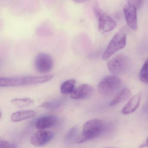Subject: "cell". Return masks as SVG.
I'll return each mask as SVG.
<instances>
[{"instance_id":"1","label":"cell","mask_w":148,"mask_h":148,"mask_svg":"<svg viewBox=\"0 0 148 148\" xmlns=\"http://www.w3.org/2000/svg\"><path fill=\"white\" fill-rule=\"evenodd\" d=\"M54 77L53 74H49L41 77H1L0 78V86L1 87H14L38 84L48 82Z\"/></svg>"},{"instance_id":"2","label":"cell","mask_w":148,"mask_h":148,"mask_svg":"<svg viewBox=\"0 0 148 148\" xmlns=\"http://www.w3.org/2000/svg\"><path fill=\"white\" fill-rule=\"evenodd\" d=\"M103 121L99 119H91L83 125L81 134L76 139V143L81 144L99 136L105 130Z\"/></svg>"},{"instance_id":"3","label":"cell","mask_w":148,"mask_h":148,"mask_svg":"<svg viewBox=\"0 0 148 148\" xmlns=\"http://www.w3.org/2000/svg\"><path fill=\"white\" fill-rule=\"evenodd\" d=\"M122 85L121 79L115 75L103 78L98 86L99 92L103 97L111 96L119 90Z\"/></svg>"},{"instance_id":"4","label":"cell","mask_w":148,"mask_h":148,"mask_svg":"<svg viewBox=\"0 0 148 148\" xmlns=\"http://www.w3.org/2000/svg\"><path fill=\"white\" fill-rule=\"evenodd\" d=\"M126 38L125 34L123 32L116 34L109 43L102 56L103 60L110 58L114 53L125 46Z\"/></svg>"},{"instance_id":"5","label":"cell","mask_w":148,"mask_h":148,"mask_svg":"<svg viewBox=\"0 0 148 148\" xmlns=\"http://www.w3.org/2000/svg\"><path fill=\"white\" fill-rule=\"evenodd\" d=\"M130 60L123 54L116 55L112 58L107 63L109 71L112 74L119 75L125 73L129 68Z\"/></svg>"},{"instance_id":"6","label":"cell","mask_w":148,"mask_h":148,"mask_svg":"<svg viewBox=\"0 0 148 148\" xmlns=\"http://www.w3.org/2000/svg\"><path fill=\"white\" fill-rule=\"evenodd\" d=\"M94 12L97 19L99 30L101 33H105L115 29L116 22L107 14L97 6L94 7Z\"/></svg>"},{"instance_id":"7","label":"cell","mask_w":148,"mask_h":148,"mask_svg":"<svg viewBox=\"0 0 148 148\" xmlns=\"http://www.w3.org/2000/svg\"><path fill=\"white\" fill-rule=\"evenodd\" d=\"M34 66L37 71L41 73H46L51 70L53 66L52 58L49 54L41 53L35 58Z\"/></svg>"},{"instance_id":"8","label":"cell","mask_w":148,"mask_h":148,"mask_svg":"<svg viewBox=\"0 0 148 148\" xmlns=\"http://www.w3.org/2000/svg\"><path fill=\"white\" fill-rule=\"evenodd\" d=\"M54 137L53 133L49 131L39 130L34 133L30 138L31 144L36 147L44 146Z\"/></svg>"},{"instance_id":"9","label":"cell","mask_w":148,"mask_h":148,"mask_svg":"<svg viewBox=\"0 0 148 148\" xmlns=\"http://www.w3.org/2000/svg\"><path fill=\"white\" fill-rule=\"evenodd\" d=\"M123 11L128 26L132 30L136 31L138 27L137 8L128 2V4L124 7Z\"/></svg>"},{"instance_id":"10","label":"cell","mask_w":148,"mask_h":148,"mask_svg":"<svg viewBox=\"0 0 148 148\" xmlns=\"http://www.w3.org/2000/svg\"><path fill=\"white\" fill-rule=\"evenodd\" d=\"M92 91L93 89L90 85L87 84H83L77 88H75L70 94V97L74 99H86L91 96Z\"/></svg>"},{"instance_id":"11","label":"cell","mask_w":148,"mask_h":148,"mask_svg":"<svg viewBox=\"0 0 148 148\" xmlns=\"http://www.w3.org/2000/svg\"><path fill=\"white\" fill-rule=\"evenodd\" d=\"M58 121V119L54 116H47L41 117L35 122V126L38 130H45L54 126Z\"/></svg>"},{"instance_id":"12","label":"cell","mask_w":148,"mask_h":148,"mask_svg":"<svg viewBox=\"0 0 148 148\" xmlns=\"http://www.w3.org/2000/svg\"><path fill=\"white\" fill-rule=\"evenodd\" d=\"M141 95V93H138L133 96L123 107L121 110L122 113L125 115H127L132 113L136 110L140 104Z\"/></svg>"},{"instance_id":"13","label":"cell","mask_w":148,"mask_h":148,"mask_svg":"<svg viewBox=\"0 0 148 148\" xmlns=\"http://www.w3.org/2000/svg\"><path fill=\"white\" fill-rule=\"evenodd\" d=\"M131 95L130 90L128 88H124L116 93L110 103V106H114L127 100Z\"/></svg>"},{"instance_id":"14","label":"cell","mask_w":148,"mask_h":148,"mask_svg":"<svg viewBox=\"0 0 148 148\" xmlns=\"http://www.w3.org/2000/svg\"><path fill=\"white\" fill-rule=\"evenodd\" d=\"M36 112L31 110L20 111L13 113L11 120L13 122H19L31 118L36 115Z\"/></svg>"},{"instance_id":"15","label":"cell","mask_w":148,"mask_h":148,"mask_svg":"<svg viewBox=\"0 0 148 148\" xmlns=\"http://www.w3.org/2000/svg\"><path fill=\"white\" fill-rule=\"evenodd\" d=\"M76 81L71 79L64 82L60 86V92L63 94H71L75 90Z\"/></svg>"},{"instance_id":"16","label":"cell","mask_w":148,"mask_h":148,"mask_svg":"<svg viewBox=\"0 0 148 148\" xmlns=\"http://www.w3.org/2000/svg\"><path fill=\"white\" fill-rule=\"evenodd\" d=\"M11 102L14 106L20 108L29 106L34 103L33 100L29 98L14 99L11 100Z\"/></svg>"},{"instance_id":"17","label":"cell","mask_w":148,"mask_h":148,"mask_svg":"<svg viewBox=\"0 0 148 148\" xmlns=\"http://www.w3.org/2000/svg\"><path fill=\"white\" fill-rule=\"evenodd\" d=\"M62 100L61 99L52 100V101H47L41 104V107L46 110H53L58 109L62 105Z\"/></svg>"},{"instance_id":"18","label":"cell","mask_w":148,"mask_h":148,"mask_svg":"<svg viewBox=\"0 0 148 148\" xmlns=\"http://www.w3.org/2000/svg\"><path fill=\"white\" fill-rule=\"evenodd\" d=\"M77 133V129L76 127H73L69 131L66 136V140L68 142L71 141L75 138Z\"/></svg>"},{"instance_id":"19","label":"cell","mask_w":148,"mask_h":148,"mask_svg":"<svg viewBox=\"0 0 148 148\" xmlns=\"http://www.w3.org/2000/svg\"><path fill=\"white\" fill-rule=\"evenodd\" d=\"M0 148H17L16 145L13 143L1 140L0 141Z\"/></svg>"},{"instance_id":"20","label":"cell","mask_w":148,"mask_h":148,"mask_svg":"<svg viewBox=\"0 0 148 148\" xmlns=\"http://www.w3.org/2000/svg\"><path fill=\"white\" fill-rule=\"evenodd\" d=\"M148 73V58L143 65L139 73V76L142 74Z\"/></svg>"},{"instance_id":"21","label":"cell","mask_w":148,"mask_h":148,"mask_svg":"<svg viewBox=\"0 0 148 148\" xmlns=\"http://www.w3.org/2000/svg\"><path fill=\"white\" fill-rule=\"evenodd\" d=\"M128 2L132 4L138 9L141 6L143 1H129Z\"/></svg>"},{"instance_id":"22","label":"cell","mask_w":148,"mask_h":148,"mask_svg":"<svg viewBox=\"0 0 148 148\" xmlns=\"http://www.w3.org/2000/svg\"><path fill=\"white\" fill-rule=\"evenodd\" d=\"M140 79L143 83L148 84V73L140 75Z\"/></svg>"},{"instance_id":"23","label":"cell","mask_w":148,"mask_h":148,"mask_svg":"<svg viewBox=\"0 0 148 148\" xmlns=\"http://www.w3.org/2000/svg\"><path fill=\"white\" fill-rule=\"evenodd\" d=\"M144 147H148V136L146 138L145 143L144 144L142 145L140 148H143Z\"/></svg>"},{"instance_id":"24","label":"cell","mask_w":148,"mask_h":148,"mask_svg":"<svg viewBox=\"0 0 148 148\" xmlns=\"http://www.w3.org/2000/svg\"><path fill=\"white\" fill-rule=\"evenodd\" d=\"M102 148H115V147H103Z\"/></svg>"}]
</instances>
